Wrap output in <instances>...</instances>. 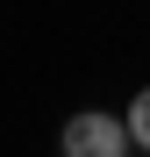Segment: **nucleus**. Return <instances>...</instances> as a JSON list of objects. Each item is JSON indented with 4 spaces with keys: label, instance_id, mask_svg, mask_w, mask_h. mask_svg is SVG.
Listing matches in <instances>:
<instances>
[{
    "label": "nucleus",
    "instance_id": "f257e3e1",
    "mask_svg": "<svg viewBox=\"0 0 150 157\" xmlns=\"http://www.w3.org/2000/svg\"><path fill=\"white\" fill-rule=\"evenodd\" d=\"M57 150H64V157H129L136 143H129V121H121V114H107V107H79V114H64Z\"/></svg>",
    "mask_w": 150,
    "mask_h": 157
},
{
    "label": "nucleus",
    "instance_id": "f03ea898",
    "mask_svg": "<svg viewBox=\"0 0 150 157\" xmlns=\"http://www.w3.org/2000/svg\"><path fill=\"white\" fill-rule=\"evenodd\" d=\"M121 121H129V143H136V150H150V86L129 100V114H121Z\"/></svg>",
    "mask_w": 150,
    "mask_h": 157
}]
</instances>
